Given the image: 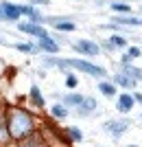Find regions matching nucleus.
I'll return each mask as SVG.
<instances>
[{
    "instance_id": "nucleus-3",
    "label": "nucleus",
    "mask_w": 142,
    "mask_h": 147,
    "mask_svg": "<svg viewBox=\"0 0 142 147\" xmlns=\"http://www.w3.org/2000/svg\"><path fill=\"white\" fill-rule=\"evenodd\" d=\"M77 49H79V53H83V55H92V57L101 53L99 44L90 42V40H81V42H77Z\"/></svg>"
},
{
    "instance_id": "nucleus-5",
    "label": "nucleus",
    "mask_w": 142,
    "mask_h": 147,
    "mask_svg": "<svg viewBox=\"0 0 142 147\" xmlns=\"http://www.w3.org/2000/svg\"><path fill=\"white\" fill-rule=\"evenodd\" d=\"M20 29H22V31H26V33H31V35H35V37H44V35H46V31H44L42 26L33 24V22H31V24H22Z\"/></svg>"
},
{
    "instance_id": "nucleus-25",
    "label": "nucleus",
    "mask_w": 142,
    "mask_h": 147,
    "mask_svg": "<svg viewBox=\"0 0 142 147\" xmlns=\"http://www.w3.org/2000/svg\"><path fill=\"white\" fill-rule=\"evenodd\" d=\"M0 18H7V16H5V11H0Z\"/></svg>"
},
{
    "instance_id": "nucleus-1",
    "label": "nucleus",
    "mask_w": 142,
    "mask_h": 147,
    "mask_svg": "<svg viewBox=\"0 0 142 147\" xmlns=\"http://www.w3.org/2000/svg\"><path fill=\"white\" fill-rule=\"evenodd\" d=\"M9 132L15 138H22V136L31 134L33 132V119L26 114L24 110H13L11 112V121H9Z\"/></svg>"
},
{
    "instance_id": "nucleus-20",
    "label": "nucleus",
    "mask_w": 142,
    "mask_h": 147,
    "mask_svg": "<svg viewBox=\"0 0 142 147\" xmlns=\"http://www.w3.org/2000/svg\"><path fill=\"white\" fill-rule=\"evenodd\" d=\"M68 132H70V136H72L74 141H81V132H79V129H77V127H70Z\"/></svg>"
},
{
    "instance_id": "nucleus-6",
    "label": "nucleus",
    "mask_w": 142,
    "mask_h": 147,
    "mask_svg": "<svg viewBox=\"0 0 142 147\" xmlns=\"http://www.w3.org/2000/svg\"><path fill=\"white\" fill-rule=\"evenodd\" d=\"M94 108H96V101H94V99H83L79 103V114H90Z\"/></svg>"
},
{
    "instance_id": "nucleus-9",
    "label": "nucleus",
    "mask_w": 142,
    "mask_h": 147,
    "mask_svg": "<svg viewBox=\"0 0 142 147\" xmlns=\"http://www.w3.org/2000/svg\"><path fill=\"white\" fill-rule=\"evenodd\" d=\"M116 84H120V86H125V88H133L136 86V81L131 79V77H125V75H116Z\"/></svg>"
},
{
    "instance_id": "nucleus-24",
    "label": "nucleus",
    "mask_w": 142,
    "mask_h": 147,
    "mask_svg": "<svg viewBox=\"0 0 142 147\" xmlns=\"http://www.w3.org/2000/svg\"><path fill=\"white\" fill-rule=\"evenodd\" d=\"M133 101H138V103H142V94H136V99Z\"/></svg>"
},
{
    "instance_id": "nucleus-16",
    "label": "nucleus",
    "mask_w": 142,
    "mask_h": 147,
    "mask_svg": "<svg viewBox=\"0 0 142 147\" xmlns=\"http://www.w3.org/2000/svg\"><path fill=\"white\" fill-rule=\"evenodd\" d=\"M53 114H55V117H66L68 110H66L63 105H55V108H53Z\"/></svg>"
},
{
    "instance_id": "nucleus-8",
    "label": "nucleus",
    "mask_w": 142,
    "mask_h": 147,
    "mask_svg": "<svg viewBox=\"0 0 142 147\" xmlns=\"http://www.w3.org/2000/svg\"><path fill=\"white\" fill-rule=\"evenodd\" d=\"M2 11H5V16L9 20H15V18H18V13H20V9H18V7H13V5H9V2H2Z\"/></svg>"
},
{
    "instance_id": "nucleus-17",
    "label": "nucleus",
    "mask_w": 142,
    "mask_h": 147,
    "mask_svg": "<svg viewBox=\"0 0 142 147\" xmlns=\"http://www.w3.org/2000/svg\"><path fill=\"white\" fill-rule=\"evenodd\" d=\"M125 73H129L131 77H138V79H142V70H138V68H131V66H127V68H125Z\"/></svg>"
},
{
    "instance_id": "nucleus-10",
    "label": "nucleus",
    "mask_w": 142,
    "mask_h": 147,
    "mask_svg": "<svg viewBox=\"0 0 142 147\" xmlns=\"http://www.w3.org/2000/svg\"><path fill=\"white\" fill-rule=\"evenodd\" d=\"M114 22L116 24H140L142 26V20H138V18H120V16H116Z\"/></svg>"
},
{
    "instance_id": "nucleus-7",
    "label": "nucleus",
    "mask_w": 142,
    "mask_h": 147,
    "mask_svg": "<svg viewBox=\"0 0 142 147\" xmlns=\"http://www.w3.org/2000/svg\"><path fill=\"white\" fill-rule=\"evenodd\" d=\"M39 46H42L44 51H48V53H57L59 51V46H57L53 40H48V37L44 35V37H39Z\"/></svg>"
},
{
    "instance_id": "nucleus-18",
    "label": "nucleus",
    "mask_w": 142,
    "mask_h": 147,
    "mask_svg": "<svg viewBox=\"0 0 142 147\" xmlns=\"http://www.w3.org/2000/svg\"><path fill=\"white\" fill-rule=\"evenodd\" d=\"M55 24H57V29H61V31H72L74 29L72 22H55Z\"/></svg>"
},
{
    "instance_id": "nucleus-12",
    "label": "nucleus",
    "mask_w": 142,
    "mask_h": 147,
    "mask_svg": "<svg viewBox=\"0 0 142 147\" xmlns=\"http://www.w3.org/2000/svg\"><path fill=\"white\" fill-rule=\"evenodd\" d=\"M31 99L35 101L37 108H42V105H44V99H42V94H39V90H37V86H33V88H31Z\"/></svg>"
},
{
    "instance_id": "nucleus-19",
    "label": "nucleus",
    "mask_w": 142,
    "mask_h": 147,
    "mask_svg": "<svg viewBox=\"0 0 142 147\" xmlns=\"http://www.w3.org/2000/svg\"><path fill=\"white\" fill-rule=\"evenodd\" d=\"M111 9H114V11H129V7H127V5H120V2H114Z\"/></svg>"
},
{
    "instance_id": "nucleus-2",
    "label": "nucleus",
    "mask_w": 142,
    "mask_h": 147,
    "mask_svg": "<svg viewBox=\"0 0 142 147\" xmlns=\"http://www.w3.org/2000/svg\"><path fill=\"white\" fill-rule=\"evenodd\" d=\"M48 64H55V66H63V68H68V66H74V68H79V70H83V73L87 75H92V77H105V70L99 66H94V64H87V61L83 59H46Z\"/></svg>"
},
{
    "instance_id": "nucleus-22",
    "label": "nucleus",
    "mask_w": 142,
    "mask_h": 147,
    "mask_svg": "<svg viewBox=\"0 0 142 147\" xmlns=\"http://www.w3.org/2000/svg\"><path fill=\"white\" fill-rule=\"evenodd\" d=\"M66 86H68V88H74V86H77V77L68 75V79H66Z\"/></svg>"
},
{
    "instance_id": "nucleus-4",
    "label": "nucleus",
    "mask_w": 142,
    "mask_h": 147,
    "mask_svg": "<svg viewBox=\"0 0 142 147\" xmlns=\"http://www.w3.org/2000/svg\"><path fill=\"white\" fill-rule=\"evenodd\" d=\"M116 108H118L120 112H129L131 108H133V97H131V94H123V97L118 99Z\"/></svg>"
},
{
    "instance_id": "nucleus-11",
    "label": "nucleus",
    "mask_w": 142,
    "mask_h": 147,
    "mask_svg": "<svg viewBox=\"0 0 142 147\" xmlns=\"http://www.w3.org/2000/svg\"><path fill=\"white\" fill-rule=\"evenodd\" d=\"M105 127L111 129L114 134H120V132H125V129H127V123H107Z\"/></svg>"
},
{
    "instance_id": "nucleus-14",
    "label": "nucleus",
    "mask_w": 142,
    "mask_h": 147,
    "mask_svg": "<svg viewBox=\"0 0 142 147\" xmlns=\"http://www.w3.org/2000/svg\"><path fill=\"white\" fill-rule=\"evenodd\" d=\"M81 101H83L81 94H70V97H66V103H68V105H79Z\"/></svg>"
},
{
    "instance_id": "nucleus-13",
    "label": "nucleus",
    "mask_w": 142,
    "mask_h": 147,
    "mask_svg": "<svg viewBox=\"0 0 142 147\" xmlns=\"http://www.w3.org/2000/svg\"><path fill=\"white\" fill-rule=\"evenodd\" d=\"M99 90L103 92V94H109V97H111V94L116 92V88L111 86V84H107V81H101V84H99Z\"/></svg>"
},
{
    "instance_id": "nucleus-15",
    "label": "nucleus",
    "mask_w": 142,
    "mask_h": 147,
    "mask_svg": "<svg viewBox=\"0 0 142 147\" xmlns=\"http://www.w3.org/2000/svg\"><path fill=\"white\" fill-rule=\"evenodd\" d=\"M15 49L22 53H35V46H31V44H15Z\"/></svg>"
},
{
    "instance_id": "nucleus-23",
    "label": "nucleus",
    "mask_w": 142,
    "mask_h": 147,
    "mask_svg": "<svg viewBox=\"0 0 142 147\" xmlns=\"http://www.w3.org/2000/svg\"><path fill=\"white\" fill-rule=\"evenodd\" d=\"M129 57H140V51L138 49H129Z\"/></svg>"
},
{
    "instance_id": "nucleus-21",
    "label": "nucleus",
    "mask_w": 142,
    "mask_h": 147,
    "mask_svg": "<svg viewBox=\"0 0 142 147\" xmlns=\"http://www.w3.org/2000/svg\"><path fill=\"white\" fill-rule=\"evenodd\" d=\"M111 44H116V46H125V37L114 35V37H111Z\"/></svg>"
}]
</instances>
